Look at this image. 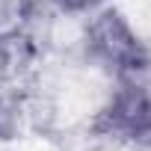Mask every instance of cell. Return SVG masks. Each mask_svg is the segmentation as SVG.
Returning <instances> with one entry per match:
<instances>
[{
  "instance_id": "obj_1",
  "label": "cell",
  "mask_w": 151,
  "mask_h": 151,
  "mask_svg": "<svg viewBox=\"0 0 151 151\" xmlns=\"http://www.w3.org/2000/svg\"><path fill=\"white\" fill-rule=\"evenodd\" d=\"M89 47L98 59H104L116 71H139L148 62L145 47L139 45V39L130 33V27L119 12H104L101 18H95L89 30Z\"/></svg>"
},
{
  "instance_id": "obj_2",
  "label": "cell",
  "mask_w": 151,
  "mask_h": 151,
  "mask_svg": "<svg viewBox=\"0 0 151 151\" xmlns=\"http://www.w3.org/2000/svg\"><path fill=\"white\" fill-rule=\"evenodd\" d=\"M107 127L122 136H148L151 133V89L122 86L107 110Z\"/></svg>"
},
{
  "instance_id": "obj_3",
  "label": "cell",
  "mask_w": 151,
  "mask_h": 151,
  "mask_svg": "<svg viewBox=\"0 0 151 151\" xmlns=\"http://www.w3.org/2000/svg\"><path fill=\"white\" fill-rule=\"evenodd\" d=\"M53 3H59L62 9H71V12H77V9H89V6L101 3V0H53Z\"/></svg>"
}]
</instances>
